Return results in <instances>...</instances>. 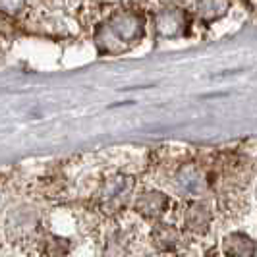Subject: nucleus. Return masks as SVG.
Returning <instances> with one entry per match:
<instances>
[{"label":"nucleus","mask_w":257,"mask_h":257,"mask_svg":"<svg viewBox=\"0 0 257 257\" xmlns=\"http://www.w3.org/2000/svg\"><path fill=\"white\" fill-rule=\"evenodd\" d=\"M143 35V18L138 14H120L104 22L97 31V45L104 52H118L128 49Z\"/></svg>","instance_id":"obj_1"},{"label":"nucleus","mask_w":257,"mask_h":257,"mask_svg":"<svg viewBox=\"0 0 257 257\" xmlns=\"http://www.w3.org/2000/svg\"><path fill=\"white\" fill-rule=\"evenodd\" d=\"M168 209V197L161 192H147L142 193L136 203H134V211L143 217V219H159L163 217V213Z\"/></svg>","instance_id":"obj_2"},{"label":"nucleus","mask_w":257,"mask_h":257,"mask_svg":"<svg viewBox=\"0 0 257 257\" xmlns=\"http://www.w3.org/2000/svg\"><path fill=\"white\" fill-rule=\"evenodd\" d=\"M222 249L226 257H255V242L244 232H232L222 240Z\"/></svg>","instance_id":"obj_3"},{"label":"nucleus","mask_w":257,"mask_h":257,"mask_svg":"<svg viewBox=\"0 0 257 257\" xmlns=\"http://www.w3.org/2000/svg\"><path fill=\"white\" fill-rule=\"evenodd\" d=\"M211 224V211L205 203H193L186 213V226L195 234H205Z\"/></svg>","instance_id":"obj_4"},{"label":"nucleus","mask_w":257,"mask_h":257,"mask_svg":"<svg viewBox=\"0 0 257 257\" xmlns=\"http://www.w3.org/2000/svg\"><path fill=\"white\" fill-rule=\"evenodd\" d=\"M130 184H132V178L124 176V174H116L112 178H108L103 186V195H104V199H106L104 203L120 199V197L130 190Z\"/></svg>","instance_id":"obj_5"},{"label":"nucleus","mask_w":257,"mask_h":257,"mask_svg":"<svg viewBox=\"0 0 257 257\" xmlns=\"http://www.w3.org/2000/svg\"><path fill=\"white\" fill-rule=\"evenodd\" d=\"M178 240H180V234H178L176 228H172V226L159 224L153 230V244L159 249H172V247L178 245Z\"/></svg>","instance_id":"obj_6"}]
</instances>
